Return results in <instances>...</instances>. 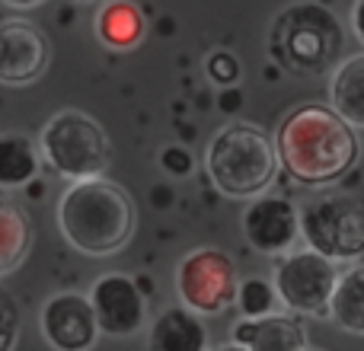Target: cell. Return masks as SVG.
<instances>
[{
  "label": "cell",
  "instance_id": "6da1fadb",
  "mask_svg": "<svg viewBox=\"0 0 364 351\" xmlns=\"http://www.w3.org/2000/svg\"><path fill=\"white\" fill-rule=\"evenodd\" d=\"M278 166L294 182L310 188L333 185L358 160V134L339 119L329 106L291 109L275 131Z\"/></svg>",
  "mask_w": 364,
  "mask_h": 351
},
{
  "label": "cell",
  "instance_id": "7a4b0ae2",
  "mask_svg": "<svg viewBox=\"0 0 364 351\" xmlns=\"http://www.w3.org/2000/svg\"><path fill=\"white\" fill-rule=\"evenodd\" d=\"M134 201L122 185L109 179L70 182L58 201L61 237L83 256H112L132 243Z\"/></svg>",
  "mask_w": 364,
  "mask_h": 351
},
{
  "label": "cell",
  "instance_id": "3957f363",
  "mask_svg": "<svg viewBox=\"0 0 364 351\" xmlns=\"http://www.w3.org/2000/svg\"><path fill=\"white\" fill-rule=\"evenodd\" d=\"M346 45L342 23L316 0L284 6L269 29V55L278 68L301 77H316L336 68Z\"/></svg>",
  "mask_w": 364,
  "mask_h": 351
},
{
  "label": "cell",
  "instance_id": "277c9868",
  "mask_svg": "<svg viewBox=\"0 0 364 351\" xmlns=\"http://www.w3.org/2000/svg\"><path fill=\"white\" fill-rule=\"evenodd\" d=\"M205 173L227 198H259L278 173L275 141L250 122H230L208 141Z\"/></svg>",
  "mask_w": 364,
  "mask_h": 351
},
{
  "label": "cell",
  "instance_id": "5b68a950",
  "mask_svg": "<svg viewBox=\"0 0 364 351\" xmlns=\"http://www.w3.org/2000/svg\"><path fill=\"white\" fill-rule=\"evenodd\" d=\"M38 153L58 176L83 182L102 179L109 160H112V144L93 115L80 112V109H61L45 122L42 134H38Z\"/></svg>",
  "mask_w": 364,
  "mask_h": 351
},
{
  "label": "cell",
  "instance_id": "8992f818",
  "mask_svg": "<svg viewBox=\"0 0 364 351\" xmlns=\"http://www.w3.org/2000/svg\"><path fill=\"white\" fill-rule=\"evenodd\" d=\"M301 237L307 249L329 262L364 256V205L352 195H320L301 207Z\"/></svg>",
  "mask_w": 364,
  "mask_h": 351
},
{
  "label": "cell",
  "instance_id": "52a82bcc",
  "mask_svg": "<svg viewBox=\"0 0 364 351\" xmlns=\"http://www.w3.org/2000/svg\"><path fill=\"white\" fill-rule=\"evenodd\" d=\"M237 265L224 249L201 246L176 265L179 307L195 316H220L237 303Z\"/></svg>",
  "mask_w": 364,
  "mask_h": 351
},
{
  "label": "cell",
  "instance_id": "ba28073f",
  "mask_svg": "<svg viewBox=\"0 0 364 351\" xmlns=\"http://www.w3.org/2000/svg\"><path fill=\"white\" fill-rule=\"evenodd\" d=\"M336 281H339L336 262L323 259L314 249H297L282 256L275 262V275H272L278 303H284L291 313L316 316V320L329 316Z\"/></svg>",
  "mask_w": 364,
  "mask_h": 351
},
{
  "label": "cell",
  "instance_id": "9c48e42d",
  "mask_svg": "<svg viewBox=\"0 0 364 351\" xmlns=\"http://www.w3.org/2000/svg\"><path fill=\"white\" fill-rule=\"evenodd\" d=\"M90 307L96 313V326L100 333L112 335V339H128L134 335L147 320V301L134 278L122 275V271H109L100 275L90 288Z\"/></svg>",
  "mask_w": 364,
  "mask_h": 351
},
{
  "label": "cell",
  "instance_id": "30bf717a",
  "mask_svg": "<svg viewBox=\"0 0 364 351\" xmlns=\"http://www.w3.org/2000/svg\"><path fill=\"white\" fill-rule=\"evenodd\" d=\"M38 326H42L45 342L55 351H90L100 339L90 297L77 291H61L48 297L38 313Z\"/></svg>",
  "mask_w": 364,
  "mask_h": 351
},
{
  "label": "cell",
  "instance_id": "8fae6325",
  "mask_svg": "<svg viewBox=\"0 0 364 351\" xmlns=\"http://www.w3.org/2000/svg\"><path fill=\"white\" fill-rule=\"evenodd\" d=\"M243 237L262 256H284L301 237V211L282 195H259L243 211Z\"/></svg>",
  "mask_w": 364,
  "mask_h": 351
},
{
  "label": "cell",
  "instance_id": "7c38bea8",
  "mask_svg": "<svg viewBox=\"0 0 364 351\" xmlns=\"http://www.w3.org/2000/svg\"><path fill=\"white\" fill-rule=\"evenodd\" d=\"M48 38L38 26L10 19L0 26V83L4 87H29L48 68Z\"/></svg>",
  "mask_w": 364,
  "mask_h": 351
},
{
  "label": "cell",
  "instance_id": "4fadbf2b",
  "mask_svg": "<svg viewBox=\"0 0 364 351\" xmlns=\"http://www.w3.org/2000/svg\"><path fill=\"white\" fill-rule=\"evenodd\" d=\"M230 339L243 351H307L304 326L284 313H272L262 320H240L230 329Z\"/></svg>",
  "mask_w": 364,
  "mask_h": 351
},
{
  "label": "cell",
  "instance_id": "5bb4252c",
  "mask_svg": "<svg viewBox=\"0 0 364 351\" xmlns=\"http://www.w3.org/2000/svg\"><path fill=\"white\" fill-rule=\"evenodd\" d=\"M211 335L201 316L186 307H170L147 329V351H211Z\"/></svg>",
  "mask_w": 364,
  "mask_h": 351
},
{
  "label": "cell",
  "instance_id": "9a60e30c",
  "mask_svg": "<svg viewBox=\"0 0 364 351\" xmlns=\"http://www.w3.org/2000/svg\"><path fill=\"white\" fill-rule=\"evenodd\" d=\"M144 32L147 19L141 13V6L132 4V0H106L96 13V38L106 48L128 51L144 38Z\"/></svg>",
  "mask_w": 364,
  "mask_h": 351
},
{
  "label": "cell",
  "instance_id": "2e32d148",
  "mask_svg": "<svg viewBox=\"0 0 364 351\" xmlns=\"http://www.w3.org/2000/svg\"><path fill=\"white\" fill-rule=\"evenodd\" d=\"M329 99H333L329 109L346 125L364 128V51L336 64L329 80Z\"/></svg>",
  "mask_w": 364,
  "mask_h": 351
},
{
  "label": "cell",
  "instance_id": "e0dca14e",
  "mask_svg": "<svg viewBox=\"0 0 364 351\" xmlns=\"http://www.w3.org/2000/svg\"><path fill=\"white\" fill-rule=\"evenodd\" d=\"M42 153L26 134H0V188H23L38 176Z\"/></svg>",
  "mask_w": 364,
  "mask_h": 351
},
{
  "label": "cell",
  "instance_id": "ac0fdd59",
  "mask_svg": "<svg viewBox=\"0 0 364 351\" xmlns=\"http://www.w3.org/2000/svg\"><path fill=\"white\" fill-rule=\"evenodd\" d=\"M329 320L352 335H364V265L339 271L336 294L329 303Z\"/></svg>",
  "mask_w": 364,
  "mask_h": 351
},
{
  "label": "cell",
  "instance_id": "d6986e66",
  "mask_svg": "<svg viewBox=\"0 0 364 351\" xmlns=\"http://www.w3.org/2000/svg\"><path fill=\"white\" fill-rule=\"evenodd\" d=\"M32 246V224L13 201L0 198V275H10L23 265Z\"/></svg>",
  "mask_w": 364,
  "mask_h": 351
},
{
  "label": "cell",
  "instance_id": "ffe728a7",
  "mask_svg": "<svg viewBox=\"0 0 364 351\" xmlns=\"http://www.w3.org/2000/svg\"><path fill=\"white\" fill-rule=\"evenodd\" d=\"M278 307L275 284H269L265 278H246L237 288V310L243 313V320H262L272 316V310Z\"/></svg>",
  "mask_w": 364,
  "mask_h": 351
},
{
  "label": "cell",
  "instance_id": "44dd1931",
  "mask_svg": "<svg viewBox=\"0 0 364 351\" xmlns=\"http://www.w3.org/2000/svg\"><path fill=\"white\" fill-rule=\"evenodd\" d=\"M205 70L218 87H230V83L240 80V61H237V55H230V51H214V55L205 61Z\"/></svg>",
  "mask_w": 364,
  "mask_h": 351
},
{
  "label": "cell",
  "instance_id": "7402d4cb",
  "mask_svg": "<svg viewBox=\"0 0 364 351\" xmlns=\"http://www.w3.org/2000/svg\"><path fill=\"white\" fill-rule=\"evenodd\" d=\"M16 310H13V303L6 301V297H0V351H13L16 345Z\"/></svg>",
  "mask_w": 364,
  "mask_h": 351
},
{
  "label": "cell",
  "instance_id": "603a6c76",
  "mask_svg": "<svg viewBox=\"0 0 364 351\" xmlns=\"http://www.w3.org/2000/svg\"><path fill=\"white\" fill-rule=\"evenodd\" d=\"M164 166L173 176H186V173H192V157H188V151H182V147H166L164 151Z\"/></svg>",
  "mask_w": 364,
  "mask_h": 351
},
{
  "label": "cell",
  "instance_id": "cb8c5ba5",
  "mask_svg": "<svg viewBox=\"0 0 364 351\" xmlns=\"http://www.w3.org/2000/svg\"><path fill=\"white\" fill-rule=\"evenodd\" d=\"M352 32L364 45V0H355V6H352Z\"/></svg>",
  "mask_w": 364,
  "mask_h": 351
},
{
  "label": "cell",
  "instance_id": "d4e9b609",
  "mask_svg": "<svg viewBox=\"0 0 364 351\" xmlns=\"http://www.w3.org/2000/svg\"><path fill=\"white\" fill-rule=\"evenodd\" d=\"M4 4L16 6V10H29V6H38V4H42V0H4Z\"/></svg>",
  "mask_w": 364,
  "mask_h": 351
},
{
  "label": "cell",
  "instance_id": "484cf974",
  "mask_svg": "<svg viewBox=\"0 0 364 351\" xmlns=\"http://www.w3.org/2000/svg\"><path fill=\"white\" fill-rule=\"evenodd\" d=\"M211 351H243V348L233 345V342H227V345H218V348H211Z\"/></svg>",
  "mask_w": 364,
  "mask_h": 351
},
{
  "label": "cell",
  "instance_id": "4316f807",
  "mask_svg": "<svg viewBox=\"0 0 364 351\" xmlns=\"http://www.w3.org/2000/svg\"><path fill=\"white\" fill-rule=\"evenodd\" d=\"M80 4H90V0H80Z\"/></svg>",
  "mask_w": 364,
  "mask_h": 351
},
{
  "label": "cell",
  "instance_id": "83f0119b",
  "mask_svg": "<svg viewBox=\"0 0 364 351\" xmlns=\"http://www.w3.org/2000/svg\"><path fill=\"white\" fill-rule=\"evenodd\" d=\"M307 351H316V348H307Z\"/></svg>",
  "mask_w": 364,
  "mask_h": 351
}]
</instances>
